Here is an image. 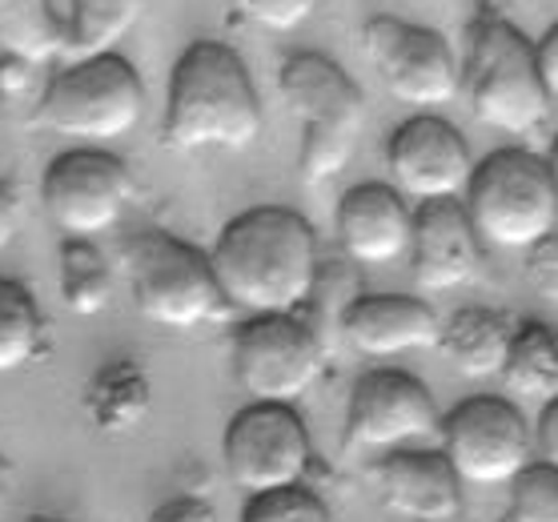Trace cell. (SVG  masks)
Listing matches in <instances>:
<instances>
[{
	"label": "cell",
	"instance_id": "52a82bcc",
	"mask_svg": "<svg viewBox=\"0 0 558 522\" xmlns=\"http://www.w3.org/2000/svg\"><path fill=\"white\" fill-rule=\"evenodd\" d=\"M141 113H145V85L121 52L69 64L40 97V121L52 133L81 137L89 145L133 133Z\"/></svg>",
	"mask_w": 558,
	"mask_h": 522
},
{
	"label": "cell",
	"instance_id": "2e32d148",
	"mask_svg": "<svg viewBox=\"0 0 558 522\" xmlns=\"http://www.w3.org/2000/svg\"><path fill=\"white\" fill-rule=\"evenodd\" d=\"M410 266L422 293H446L478 278L483 242L470 226L462 202H426L414 209Z\"/></svg>",
	"mask_w": 558,
	"mask_h": 522
},
{
	"label": "cell",
	"instance_id": "9a60e30c",
	"mask_svg": "<svg viewBox=\"0 0 558 522\" xmlns=\"http://www.w3.org/2000/svg\"><path fill=\"white\" fill-rule=\"evenodd\" d=\"M369 486L381 507L410 522H454L462 514V483L442 450L407 446L369 462Z\"/></svg>",
	"mask_w": 558,
	"mask_h": 522
},
{
	"label": "cell",
	"instance_id": "4fadbf2b",
	"mask_svg": "<svg viewBox=\"0 0 558 522\" xmlns=\"http://www.w3.org/2000/svg\"><path fill=\"white\" fill-rule=\"evenodd\" d=\"M442 426V414L434 406L426 383L407 369H369L354 383L350 406H345V446L350 450H407L434 438Z\"/></svg>",
	"mask_w": 558,
	"mask_h": 522
},
{
	"label": "cell",
	"instance_id": "44dd1931",
	"mask_svg": "<svg viewBox=\"0 0 558 522\" xmlns=\"http://www.w3.org/2000/svg\"><path fill=\"white\" fill-rule=\"evenodd\" d=\"M507 383L510 394H519L522 402H555L558 398V326L555 321H522L514 326L510 338L507 366L498 374Z\"/></svg>",
	"mask_w": 558,
	"mask_h": 522
},
{
	"label": "cell",
	"instance_id": "1f68e13d",
	"mask_svg": "<svg viewBox=\"0 0 558 522\" xmlns=\"http://www.w3.org/2000/svg\"><path fill=\"white\" fill-rule=\"evenodd\" d=\"M534 64H538V81H543L550 105H558V25L543 33V40L534 45Z\"/></svg>",
	"mask_w": 558,
	"mask_h": 522
},
{
	"label": "cell",
	"instance_id": "e0dca14e",
	"mask_svg": "<svg viewBox=\"0 0 558 522\" xmlns=\"http://www.w3.org/2000/svg\"><path fill=\"white\" fill-rule=\"evenodd\" d=\"M410 233L414 209L393 185L366 181L338 202V242L350 266L378 269L402 262L410 254Z\"/></svg>",
	"mask_w": 558,
	"mask_h": 522
},
{
	"label": "cell",
	"instance_id": "f1b7e54d",
	"mask_svg": "<svg viewBox=\"0 0 558 522\" xmlns=\"http://www.w3.org/2000/svg\"><path fill=\"white\" fill-rule=\"evenodd\" d=\"M238 13L269 33H293L314 16L317 0H233Z\"/></svg>",
	"mask_w": 558,
	"mask_h": 522
},
{
	"label": "cell",
	"instance_id": "e575fe53",
	"mask_svg": "<svg viewBox=\"0 0 558 522\" xmlns=\"http://www.w3.org/2000/svg\"><path fill=\"white\" fill-rule=\"evenodd\" d=\"M13 483H16V474H13V462L0 454V510L9 507V498H13Z\"/></svg>",
	"mask_w": 558,
	"mask_h": 522
},
{
	"label": "cell",
	"instance_id": "ba28073f",
	"mask_svg": "<svg viewBox=\"0 0 558 522\" xmlns=\"http://www.w3.org/2000/svg\"><path fill=\"white\" fill-rule=\"evenodd\" d=\"M221 462L229 483L254 498L281 486H302L314 466V442L293 406L250 402L229 418Z\"/></svg>",
	"mask_w": 558,
	"mask_h": 522
},
{
	"label": "cell",
	"instance_id": "83f0119b",
	"mask_svg": "<svg viewBox=\"0 0 558 522\" xmlns=\"http://www.w3.org/2000/svg\"><path fill=\"white\" fill-rule=\"evenodd\" d=\"M510 522H558V471L546 462L522 466L510 483Z\"/></svg>",
	"mask_w": 558,
	"mask_h": 522
},
{
	"label": "cell",
	"instance_id": "5b68a950",
	"mask_svg": "<svg viewBox=\"0 0 558 522\" xmlns=\"http://www.w3.org/2000/svg\"><path fill=\"white\" fill-rule=\"evenodd\" d=\"M470 226L483 245L531 250L558 230V193L550 169L531 149H495L483 157L462 193Z\"/></svg>",
	"mask_w": 558,
	"mask_h": 522
},
{
	"label": "cell",
	"instance_id": "30bf717a",
	"mask_svg": "<svg viewBox=\"0 0 558 522\" xmlns=\"http://www.w3.org/2000/svg\"><path fill=\"white\" fill-rule=\"evenodd\" d=\"M133 197V173L101 145H76L49 161L40 178V205L64 238L93 242L125 217Z\"/></svg>",
	"mask_w": 558,
	"mask_h": 522
},
{
	"label": "cell",
	"instance_id": "d6986e66",
	"mask_svg": "<svg viewBox=\"0 0 558 522\" xmlns=\"http://www.w3.org/2000/svg\"><path fill=\"white\" fill-rule=\"evenodd\" d=\"M514 321L498 309L466 306L438 326V350L462 378H498L507 366Z\"/></svg>",
	"mask_w": 558,
	"mask_h": 522
},
{
	"label": "cell",
	"instance_id": "603a6c76",
	"mask_svg": "<svg viewBox=\"0 0 558 522\" xmlns=\"http://www.w3.org/2000/svg\"><path fill=\"white\" fill-rule=\"evenodd\" d=\"M362 274L357 266H350L345 257H333V262H317V278L310 286V298H305V306L298 309V318L305 321V330L314 333L317 345H322V354L330 357L342 342V321H345V309L354 306L357 298H362Z\"/></svg>",
	"mask_w": 558,
	"mask_h": 522
},
{
	"label": "cell",
	"instance_id": "d4e9b609",
	"mask_svg": "<svg viewBox=\"0 0 558 522\" xmlns=\"http://www.w3.org/2000/svg\"><path fill=\"white\" fill-rule=\"evenodd\" d=\"M45 350V314L28 286L0 278V374L37 362Z\"/></svg>",
	"mask_w": 558,
	"mask_h": 522
},
{
	"label": "cell",
	"instance_id": "8d00e7d4",
	"mask_svg": "<svg viewBox=\"0 0 558 522\" xmlns=\"http://www.w3.org/2000/svg\"><path fill=\"white\" fill-rule=\"evenodd\" d=\"M52 522H61V519H52Z\"/></svg>",
	"mask_w": 558,
	"mask_h": 522
},
{
	"label": "cell",
	"instance_id": "277c9868",
	"mask_svg": "<svg viewBox=\"0 0 558 522\" xmlns=\"http://www.w3.org/2000/svg\"><path fill=\"white\" fill-rule=\"evenodd\" d=\"M278 89L290 113L302 121V181L322 185L338 178L350 166L366 125V97L354 77L322 52H298L281 64Z\"/></svg>",
	"mask_w": 558,
	"mask_h": 522
},
{
	"label": "cell",
	"instance_id": "9c48e42d",
	"mask_svg": "<svg viewBox=\"0 0 558 522\" xmlns=\"http://www.w3.org/2000/svg\"><path fill=\"white\" fill-rule=\"evenodd\" d=\"M438 438L458 483L470 486H510L534 462L531 422L510 398L478 394L458 402L438 426Z\"/></svg>",
	"mask_w": 558,
	"mask_h": 522
},
{
	"label": "cell",
	"instance_id": "7a4b0ae2",
	"mask_svg": "<svg viewBox=\"0 0 558 522\" xmlns=\"http://www.w3.org/2000/svg\"><path fill=\"white\" fill-rule=\"evenodd\" d=\"M161 137L178 154H202V149L238 154L262 137V101L254 77L229 45L193 40L178 57L169 77Z\"/></svg>",
	"mask_w": 558,
	"mask_h": 522
},
{
	"label": "cell",
	"instance_id": "d590c367",
	"mask_svg": "<svg viewBox=\"0 0 558 522\" xmlns=\"http://www.w3.org/2000/svg\"><path fill=\"white\" fill-rule=\"evenodd\" d=\"M546 169H550V181H555V193H558V137L550 145V154H546Z\"/></svg>",
	"mask_w": 558,
	"mask_h": 522
},
{
	"label": "cell",
	"instance_id": "836d02e7",
	"mask_svg": "<svg viewBox=\"0 0 558 522\" xmlns=\"http://www.w3.org/2000/svg\"><path fill=\"white\" fill-rule=\"evenodd\" d=\"M21 230V197L9 181H0V250L13 242Z\"/></svg>",
	"mask_w": 558,
	"mask_h": 522
},
{
	"label": "cell",
	"instance_id": "4316f807",
	"mask_svg": "<svg viewBox=\"0 0 558 522\" xmlns=\"http://www.w3.org/2000/svg\"><path fill=\"white\" fill-rule=\"evenodd\" d=\"M242 522H333L330 507L310 486H281L266 495L245 498Z\"/></svg>",
	"mask_w": 558,
	"mask_h": 522
},
{
	"label": "cell",
	"instance_id": "3957f363",
	"mask_svg": "<svg viewBox=\"0 0 558 522\" xmlns=\"http://www.w3.org/2000/svg\"><path fill=\"white\" fill-rule=\"evenodd\" d=\"M462 85L474 121L507 137H531L550 121V97L538 81L534 40H526L507 16L483 13L466 28Z\"/></svg>",
	"mask_w": 558,
	"mask_h": 522
},
{
	"label": "cell",
	"instance_id": "6da1fadb",
	"mask_svg": "<svg viewBox=\"0 0 558 522\" xmlns=\"http://www.w3.org/2000/svg\"><path fill=\"white\" fill-rule=\"evenodd\" d=\"M317 233L298 209L257 205L217 233L209 250L217 290L226 306L250 318L298 314L317 278Z\"/></svg>",
	"mask_w": 558,
	"mask_h": 522
},
{
	"label": "cell",
	"instance_id": "7c38bea8",
	"mask_svg": "<svg viewBox=\"0 0 558 522\" xmlns=\"http://www.w3.org/2000/svg\"><path fill=\"white\" fill-rule=\"evenodd\" d=\"M362 49L393 101L434 109L458 97L462 69L442 33L398 16H369L362 28Z\"/></svg>",
	"mask_w": 558,
	"mask_h": 522
},
{
	"label": "cell",
	"instance_id": "f546056e",
	"mask_svg": "<svg viewBox=\"0 0 558 522\" xmlns=\"http://www.w3.org/2000/svg\"><path fill=\"white\" fill-rule=\"evenodd\" d=\"M522 274H526V286H531L543 302L558 306V230L546 233L543 242H534L531 250H526Z\"/></svg>",
	"mask_w": 558,
	"mask_h": 522
},
{
	"label": "cell",
	"instance_id": "4dcf8cb0",
	"mask_svg": "<svg viewBox=\"0 0 558 522\" xmlns=\"http://www.w3.org/2000/svg\"><path fill=\"white\" fill-rule=\"evenodd\" d=\"M531 438H534V454H538V462H546V466H555L558 471V398L543 406Z\"/></svg>",
	"mask_w": 558,
	"mask_h": 522
},
{
	"label": "cell",
	"instance_id": "cb8c5ba5",
	"mask_svg": "<svg viewBox=\"0 0 558 522\" xmlns=\"http://www.w3.org/2000/svg\"><path fill=\"white\" fill-rule=\"evenodd\" d=\"M0 49L25 64H45L64 52V21L49 0H0Z\"/></svg>",
	"mask_w": 558,
	"mask_h": 522
},
{
	"label": "cell",
	"instance_id": "ffe728a7",
	"mask_svg": "<svg viewBox=\"0 0 558 522\" xmlns=\"http://www.w3.org/2000/svg\"><path fill=\"white\" fill-rule=\"evenodd\" d=\"M85 418L101 434H129L149 418L153 410V383L133 357H113L105 366L93 369L85 383Z\"/></svg>",
	"mask_w": 558,
	"mask_h": 522
},
{
	"label": "cell",
	"instance_id": "74e56055",
	"mask_svg": "<svg viewBox=\"0 0 558 522\" xmlns=\"http://www.w3.org/2000/svg\"><path fill=\"white\" fill-rule=\"evenodd\" d=\"M0 101H4V97H0Z\"/></svg>",
	"mask_w": 558,
	"mask_h": 522
},
{
	"label": "cell",
	"instance_id": "484cf974",
	"mask_svg": "<svg viewBox=\"0 0 558 522\" xmlns=\"http://www.w3.org/2000/svg\"><path fill=\"white\" fill-rule=\"evenodd\" d=\"M61 298L64 306L81 314V318H93L109 306L113 298V269L105 262V254L93 242H81V238H64L61 245Z\"/></svg>",
	"mask_w": 558,
	"mask_h": 522
},
{
	"label": "cell",
	"instance_id": "8992f818",
	"mask_svg": "<svg viewBox=\"0 0 558 522\" xmlns=\"http://www.w3.org/2000/svg\"><path fill=\"white\" fill-rule=\"evenodd\" d=\"M129 281L141 318L173 333L202 330L226 314L209 254L166 230H145L125 245Z\"/></svg>",
	"mask_w": 558,
	"mask_h": 522
},
{
	"label": "cell",
	"instance_id": "8fae6325",
	"mask_svg": "<svg viewBox=\"0 0 558 522\" xmlns=\"http://www.w3.org/2000/svg\"><path fill=\"white\" fill-rule=\"evenodd\" d=\"M233 378L250 402L293 406L322 378L326 354L298 314H266L238 326L229 345Z\"/></svg>",
	"mask_w": 558,
	"mask_h": 522
},
{
	"label": "cell",
	"instance_id": "5bb4252c",
	"mask_svg": "<svg viewBox=\"0 0 558 522\" xmlns=\"http://www.w3.org/2000/svg\"><path fill=\"white\" fill-rule=\"evenodd\" d=\"M393 190L407 202H462L474 173L466 137L446 117L418 113L402 121L386 141Z\"/></svg>",
	"mask_w": 558,
	"mask_h": 522
},
{
	"label": "cell",
	"instance_id": "d6a6232c",
	"mask_svg": "<svg viewBox=\"0 0 558 522\" xmlns=\"http://www.w3.org/2000/svg\"><path fill=\"white\" fill-rule=\"evenodd\" d=\"M149 522H221L217 510L205 498H169L166 507H157Z\"/></svg>",
	"mask_w": 558,
	"mask_h": 522
},
{
	"label": "cell",
	"instance_id": "ac0fdd59",
	"mask_svg": "<svg viewBox=\"0 0 558 522\" xmlns=\"http://www.w3.org/2000/svg\"><path fill=\"white\" fill-rule=\"evenodd\" d=\"M438 314L410 293H362L345 309L342 342L366 357H398L438 342Z\"/></svg>",
	"mask_w": 558,
	"mask_h": 522
},
{
	"label": "cell",
	"instance_id": "7402d4cb",
	"mask_svg": "<svg viewBox=\"0 0 558 522\" xmlns=\"http://www.w3.org/2000/svg\"><path fill=\"white\" fill-rule=\"evenodd\" d=\"M145 0H69L64 16V52L76 61L117 52V45L137 28Z\"/></svg>",
	"mask_w": 558,
	"mask_h": 522
}]
</instances>
